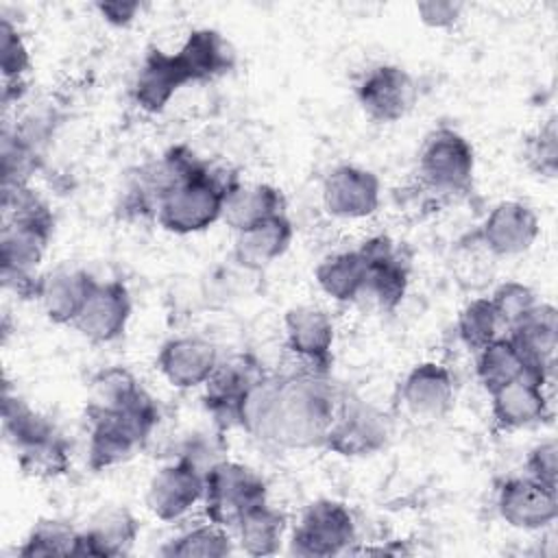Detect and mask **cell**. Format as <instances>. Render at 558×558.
Wrapping results in <instances>:
<instances>
[{
  "label": "cell",
  "instance_id": "34",
  "mask_svg": "<svg viewBox=\"0 0 558 558\" xmlns=\"http://www.w3.org/2000/svg\"><path fill=\"white\" fill-rule=\"evenodd\" d=\"M17 466L31 477H59L70 471V447L57 432L54 436L15 451Z\"/></svg>",
  "mask_w": 558,
  "mask_h": 558
},
{
  "label": "cell",
  "instance_id": "38",
  "mask_svg": "<svg viewBox=\"0 0 558 558\" xmlns=\"http://www.w3.org/2000/svg\"><path fill=\"white\" fill-rule=\"evenodd\" d=\"M488 299L499 316L504 331L514 327L538 303L532 288L521 281H504Z\"/></svg>",
  "mask_w": 558,
  "mask_h": 558
},
{
  "label": "cell",
  "instance_id": "25",
  "mask_svg": "<svg viewBox=\"0 0 558 558\" xmlns=\"http://www.w3.org/2000/svg\"><path fill=\"white\" fill-rule=\"evenodd\" d=\"M281 214H286V196L281 190L270 183L242 185L235 181L227 192L220 220L240 233Z\"/></svg>",
  "mask_w": 558,
  "mask_h": 558
},
{
  "label": "cell",
  "instance_id": "14",
  "mask_svg": "<svg viewBox=\"0 0 558 558\" xmlns=\"http://www.w3.org/2000/svg\"><path fill=\"white\" fill-rule=\"evenodd\" d=\"M381 183L373 170L342 163L323 181V205L327 214L344 220L368 218L377 211Z\"/></svg>",
  "mask_w": 558,
  "mask_h": 558
},
{
  "label": "cell",
  "instance_id": "5",
  "mask_svg": "<svg viewBox=\"0 0 558 558\" xmlns=\"http://www.w3.org/2000/svg\"><path fill=\"white\" fill-rule=\"evenodd\" d=\"M475 153L451 126L432 129L418 150V177L436 194L462 196L473 187Z\"/></svg>",
  "mask_w": 558,
  "mask_h": 558
},
{
  "label": "cell",
  "instance_id": "37",
  "mask_svg": "<svg viewBox=\"0 0 558 558\" xmlns=\"http://www.w3.org/2000/svg\"><path fill=\"white\" fill-rule=\"evenodd\" d=\"M523 159L530 170L554 179L558 172V131L556 116H549L523 144Z\"/></svg>",
  "mask_w": 558,
  "mask_h": 558
},
{
  "label": "cell",
  "instance_id": "10",
  "mask_svg": "<svg viewBox=\"0 0 558 558\" xmlns=\"http://www.w3.org/2000/svg\"><path fill=\"white\" fill-rule=\"evenodd\" d=\"M366 262L364 294L371 296L386 314L395 312L410 283V262L397 251V244L388 235H373L357 248Z\"/></svg>",
  "mask_w": 558,
  "mask_h": 558
},
{
  "label": "cell",
  "instance_id": "9",
  "mask_svg": "<svg viewBox=\"0 0 558 558\" xmlns=\"http://www.w3.org/2000/svg\"><path fill=\"white\" fill-rule=\"evenodd\" d=\"M205 471L194 456L181 453L161 466L148 482L146 506L161 521H174L203 501Z\"/></svg>",
  "mask_w": 558,
  "mask_h": 558
},
{
  "label": "cell",
  "instance_id": "35",
  "mask_svg": "<svg viewBox=\"0 0 558 558\" xmlns=\"http://www.w3.org/2000/svg\"><path fill=\"white\" fill-rule=\"evenodd\" d=\"M501 329L504 327L488 296H477L469 301L458 316V336L473 353L499 338Z\"/></svg>",
  "mask_w": 558,
  "mask_h": 558
},
{
  "label": "cell",
  "instance_id": "17",
  "mask_svg": "<svg viewBox=\"0 0 558 558\" xmlns=\"http://www.w3.org/2000/svg\"><path fill=\"white\" fill-rule=\"evenodd\" d=\"M538 238L536 214L519 201H501L486 216L477 231V240L493 257H510L525 253Z\"/></svg>",
  "mask_w": 558,
  "mask_h": 558
},
{
  "label": "cell",
  "instance_id": "6",
  "mask_svg": "<svg viewBox=\"0 0 558 558\" xmlns=\"http://www.w3.org/2000/svg\"><path fill=\"white\" fill-rule=\"evenodd\" d=\"M351 510L336 499L312 501L290 538V551L305 558H329L351 551L355 543Z\"/></svg>",
  "mask_w": 558,
  "mask_h": 558
},
{
  "label": "cell",
  "instance_id": "19",
  "mask_svg": "<svg viewBox=\"0 0 558 558\" xmlns=\"http://www.w3.org/2000/svg\"><path fill=\"white\" fill-rule=\"evenodd\" d=\"M401 401L416 418H442L456 401L453 375L438 362H421L403 377Z\"/></svg>",
  "mask_w": 558,
  "mask_h": 558
},
{
  "label": "cell",
  "instance_id": "16",
  "mask_svg": "<svg viewBox=\"0 0 558 558\" xmlns=\"http://www.w3.org/2000/svg\"><path fill=\"white\" fill-rule=\"evenodd\" d=\"M517 351L521 353L534 379L547 384L554 371L558 314L551 303H536L514 327L506 331Z\"/></svg>",
  "mask_w": 558,
  "mask_h": 558
},
{
  "label": "cell",
  "instance_id": "39",
  "mask_svg": "<svg viewBox=\"0 0 558 558\" xmlns=\"http://www.w3.org/2000/svg\"><path fill=\"white\" fill-rule=\"evenodd\" d=\"M0 68L4 83L24 81V74L31 68L28 48L17 28L7 17L0 22Z\"/></svg>",
  "mask_w": 558,
  "mask_h": 558
},
{
  "label": "cell",
  "instance_id": "22",
  "mask_svg": "<svg viewBox=\"0 0 558 558\" xmlns=\"http://www.w3.org/2000/svg\"><path fill=\"white\" fill-rule=\"evenodd\" d=\"M490 412L499 429H521L549 416L545 384L521 377L490 392Z\"/></svg>",
  "mask_w": 558,
  "mask_h": 558
},
{
  "label": "cell",
  "instance_id": "42",
  "mask_svg": "<svg viewBox=\"0 0 558 558\" xmlns=\"http://www.w3.org/2000/svg\"><path fill=\"white\" fill-rule=\"evenodd\" d=\"M96 9L107 24L122 28L135 20L142 4L140 2H98Z\"/></svg>",
  "mask_w": 558,
  "mask_h": 558
},
{
  "label": "cell",
  "instance_id": "21",
  "mask_svg": "<svg viewBox=\"0 0 558 558\" xmlns=\"http://www.w3.org/2000/svg\"><path fill=\"white\" fill-rule=\"evenodd\" d=\"M54 218H9L0 235V270L35 272L52 238Z\"/></svg>",
  "mask_w": 558,
  "mask_h": 558
},
{
  "label": "cell",
  "instance_id": "11",
  "mask_svg": "<svg viewBox=\"0 0 558 558\" xmlns=\"http://www.w3.org/2000/svg\"><path fill=\"white\" fill-rule=\"evenodd\" d=\"M362 111L381 124H392L405 118L418 96L416 83L401 65L384 63L373 68L355 89Z\"/></svg>",
  "mask_w": 558,
  "mask_h": 558
},
{
  "label": "cell",
  "instance_id": "20",
  "mask_svg": "<svg viewBox=\"0 0 558 558\" xmlns=\"http://www.w3.org/2000/svg\"><path fill=\"white\" fill-rule=\"evenodd\" d=\"M190 78L177 57L161 48H150L133 83V100L146 113H159Z\"/></svg>",
  "mask_w": 558,
  "mask_h": 558
},
{
  "label": "cell",
  "instance_id": "2",
  "mask_svg": "<svg viewBox=\"0 0 558 558\" xmlns=\"http://www.w3.org/2000/svg\"><path fill=\"white\" fill-rule=\"evenodd\" d=\"M85 416L89 423L87 464L92 471H105L148 442L159 423V405L142 386L126 401L105 410H85Z\"/></svg>",
  "mask_w": 558,
  "mask_h": 558
},
{
  "label": "cell",
  "instance_id": "13",
  "mask_svg": "<svg viewBox=\"0 0 558 558\" xmlns=\"http://www.w3.org/2000/svg\"><path fill=\"white\" fill-rule=\"evenodd\" d=\"M131 294L129 288L120 279L98 281L94 283L78 318L72 327L94 344H107L118 340L129 325L131 318Z\"/></svg>",
  "mask_w": 558,
  "mask_h": 558
},
{
  "label": "cell",
  "instance_id": "27",
  "mask_svg": "<svg viewBox=\"0 0 558 558\" xmlns=\"http://www.w3.org/2000/svg\"><path fill=\"white\" fill-rule=\"evenodd\" d=\"M177 57L190 78V83H205L211 81L233 68V52L225 37L214 28H194Z\"/></svg>",
  "mask_w": 558,
  "mask_h": 558
},
{
  "label": "cell",
  "instance_id": "23",
  "mask_svg": "<svg viewBox=\"0 0 558 558\" xmlns=\"http://www.w3.org/2000/svg\"><path fill=\"white\" fill-rule=\"evenodd\" d=\"M140 534V523L131 510L113 506L100 510L85 530L78 532L76 556L113 558L131 551Z\"/></svg>",
  "mask_w": 558,
  "mask_h": 558
},
{
  "label": "cell",
  "instance_id": "15",
  "mask_svg": "<svg viewBox=\"0 0 558 558\" xmlns=\"http://www.w3.org/2000/svg\"><path fill=\"white\" fill-rule=\"evenodd\" d=\"M288 349L303 362V366L331 373V347H333V323L320 307L296 305L283 316Z\"/></svg>",
  "mask_w": 558,
  "mask_h": 558
},
{
  "label": "cell",
  "instance_id": "32",
  "mask_svg": "<svg viewBox=\"0 0 558 558\" xmlns=\"http://www.w3.org/2000/svg\"><path fill=\"white\" fill-rule=\"evenodd\" d=\"M233 551V541L229 532L216 523L196 525L192 530H185L183 534L168 541L159 554L163 556H177V558H222Z\"/></svg>",
  "mask_w": 558,
  "mask_h": 558
},
{
  "label": "cell",
  "instance_id": "24",
  "mask_svg": "<svg viewBox=\"0 0 558 558\" xmlns=\"http://www.w3.org/2000/svg\"><path fill=\"white\" fill-rule=\"evenodd\" d=\"M292 235L294 229L288 214L275 216L246 231L235 233L231 257L240 268L262 270L288 251Z\"/></svg>",
  "mask_w": 558,
  "mask_h": 558
},
{
  "label": "cell",
  "instance_id": "18",
  "mask_svg": "<svg viewBox=\"0 0 558 558\" xmlns=\"http://www.w3.org/2000/svg\"><path fill=\"white\" fill-rule=\"evenodd\" d=\"M218 362L216 344L198 336L172 338L161 344L157 355L159 373L179 390L205 386Z\"/></svg>",
  "mask_w": 558,
  "mask_h": 558
},
{
  "label": "cell",
  "instance_id": "1",
  "mask_svg": "<svg viewBox=\"0 0 558 558\" xmlns=\"http://www.w3.org/2000/svg\"><path fill=\"white\" fill-rule=\"evenodd\" d=\"M344 397L347 390L331 379V373L307 366L266 373L248 392L238 427L279 449L323 447Z\"/></svg>",
  "mask_w": 558,
  "mask_h": 558
},
{
  "label": "cell",
  "instance_id": "40",
  "mask_svg": "<svg viewBox=\"0 0 558 558\" xmlns=\"http://www.w3.org/2000/svg\"><path fill=\"white\" fill-rule=\"evenodd\" d=\"M556 460H558V445L554 438L538 442L525 462V469L530 477L556 488Z\"/></svg>",
  "mask_w": 558,
  "mask_h": 558
},
{
  "label": "cell",
  "instance_id": "29",
  "mask_svg": "<svg viewBox=\"0 0 558 558\" xmlns=\"http://www.w3.org/2000/svg\"><path fill=\"white\" fill-rule=\"evenodd\" d=\"M475 373L484 390L490 395L497 388L521 379V377H532L527 371V364L523 362L521 353L512 344L508 336H499L493 342H488L484 349L475 353ZM534 379V377H532ZM538 381V379H536ZM543 384V381H541Z\"/></svg>",
  "mask_w": 558,
  "mask_h": 558
},
{
  "label": "cell",
  "instance_id": "28",
  "mask_svg": "<svg viewBox=\"0 0 558 558\" xmlns=\"http://www.w3.org/2000/svg\"><path fill=\"white\" fill-rule=\"evenodd\" d=\"M314 279H316L318 288L333 301L351 303L364 294L366 262L357 248L336 253V255L325 257L316 266Z\"/></svg>",
  "mask_w": 558,
  "mask_h": 558
},
{
  "label": "cell",
  "instance_id": "26",
  "mask_svg": "<svg viewBox=\"0 0 558 558\" xmlns=\"http://www.w3.org/2000/svg\"><path fill=\"white\" fill-rule=\"evenodd\" d=\"M96 279L81 268H59L41 275V288L37 301L46 316L57 325H74L78 318Z\"/></svg>",
  "mask_w": 558,
  "mask_h": 558
},
{
  "label": "cell",
  "instance_id": "3",
  "mask_svg": "<svg viewBox=\"0 0 558 558\" xmlns=\"http://www.w3.org/2000/svg\"><path fill=\"white\" fill-rule=\"evenodd\" d=\"M235 179L216 174L205 161L172 185L157 201V222L177 235H190L209 229L222 218V205Z\"/></svg>",
  "mask_w": 558,
  "mask_h": 558
},
{
  "label": "cell",
  "instance_id": "7",
  "mask_svg": "<svg viewBox=\"0 0 558 558\" xmlns=\"http://www.w3.org/2000/svg\"><path fill=\"white\" fill-rule=\"evenodd\" d=\"M264 375V366L251 353H238L218 362L205 381L203 403L220 429L238 427L242 405Z\"/></svg>",
  "mask_w": 558,
  "mask_h": 558
},
{
  "label": "cell",
  "instance_id": "4",
  "mask_svg": "<svg viewBox=\"0 0 558 558\" xmlns=\"http://www.w3.org/2000/svg\"><path fill=\"white\" fill-rule=\"evenodd\" d=\"M268 501L264 477L251 466L220 460L205 469V514L211 523L235 530L246 512Z\"/></svg>",
  "mask_w": 558,
  "mask_h": 558
},
{
  "label": "cell",
  "instance_id": "36",
  "mask_svg": "<svg viewBox=\"0 0 558 558\" xmlns=\"http://www.w3.org/2000/svg\"><path fill=\"white\" fill-rule=\"evenodd\" d=\"M39 150L22 142L15 133H2V187L28 185L31 174L39 168Z\"/></svg>",
  "mask_w": 558,
  "mask_h": 558
},
{
  "label": "cell",
  "instance_id": "41",
  "mask_svg": "<svg viewBox=\"0 0 558 558\" xmlns=\"http://www.w3.org/2000/svg\"><path fill=\"white\" fill-rule=\"evenodd\" d=\"M462 9L460 2L451 0H427L416 4L421 22L429 28H451L460 20Z\"/></svg>",
  "mask_w": 558,
  "mask_h": 558
},
{
  "label": "cell",
  "instance_id": "31",
  "mask_svg": "<svg viewBox=\"0 0 558 558\" xmlns=\"http://www.w3.org/2000/svg\"><path fill=\"white\" fill-rule=\"evenodd\" d=\"M238 541L248 556H270L277 554L286 532V514L277 508L262 504L246 512L235 525Z\"/></svg>",
  "mask_w": 558,
  "mask_h": 558
},
{
  "label": "cell",
  "instance_id": "33",
  "mask_svg": "<svg viewBox=\"0 0 558 558\" xmlns=\"http://www.w3.org/2000/svg\"><path fill=\"white\" fill-rule=\"evenodd\" d=\"M78 532L65 521L59 519H41L33 525L24 543L17 547V556L35 558V556H76Z\"/></svg>",
  "mask_w": 558,
  "mask_h": 558
},
{
  "label": "cell",
  "instance_id": "12",
  "mask_svg": "<svg viewBox=\"0 0 558 558\" xmlns=\"http://www.w3.org/2000/svg\"><path fill=\"white\" fill-rule=\"evenodd\" d=\"M497 512L514 530H543L558 517L556 488L530 475L508 477L497 488Z\"/></svg>",
  "mask_w": 558,
  "mask_h": 558
},
{
  "label": "cell",
  "instance_id": "30",
  "mask_svg": "<svg viewBox=\"0 0 558 558\" xmlns=\"http://www.w3.org/2000/svg\"><path fill=\"white\" fill-rule=\"evenodd\" d=\"M2 429L7 442L15 451L41 442L59 432L48 416L35 412L22 397L11 395L9 386H4L2 395Z\"/></svg>",
  "mask_w": 558,
  "mask_h": 558
},
{
  "label": "cell",
  "instance_id": "8",
  "mask_svg": "<svg viewBox=\"0 0 558 558\" xmlns=\"http://www.w3.org/2000/svg\"><path fill=\"white\" fill-rule=\"evenodd\" d=\"M388 436L386 416L371 403L347 392L323 447L342 458H364L384 449Z\"/></svg>",
  "mask_w": 558,
  "mask_h": 558
}]
</instances>
